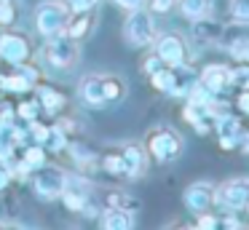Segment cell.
Here are the masks:
<instances>
[{"mask_svg": "<svg viewBox=\"0 0 249 230\" xmlns=\"http://www.w3.org/2000/svg\"><path fill=\"white\" fill-rule=\"evenodd\" d=\"M78 59H81V46L70 35H65V32L46 37L43 48H40V62L49 70H56V72L72 70L78 64Z\"/></svg>", "mask_w": 249, "mask_h": 230, "instance_id": "cell-1", "label": "cell"}, {"mask_svg": "<svg viewBox=\"0 0 249 230\" xmlns=\"http://www.w3.org/2000/svg\"><path fill=\"white\" fill-rule=\"evenodd\" d=\"M156 35H158L156 32V14H150L145 5L129 11V16H126V21H124V40L129 43L131 48L153 46Z\"/></svg>", "mask_w": 249, "mask_h": 230, "instance_id": "cell-2", "label": "cell"}, {"mask_svg": "<svg viewBox=\"0 0 249 230\" xmlns=\"http://www.w3.org/2000/svg\"><path fill=\"white\" fill-rule=\"evenodd\" d=\"M67 19H70V8H67L65 0H43V3H38L35 11H33L35 32L43 35V37L65 32Z\"/></svg>", "mask_w": 249, "mask_h": 230, "instance_id": "cell-3", "label": "cell"}, {"mask_svg": "<svg viewBox=\"0 0 249 230\" xmlns=\"http://www.w3.org/2000/svg\"><path fill=\"white\" fill-rule=\"evenodd\" d=\"M145 150L158 163H172V160H177L182 155V137L169 126H158L147 134Z\"/></svg>", "mask_w": 249, "mask_h": 230, "instance_id": "cell-4", "label": "cell"}, {"mask_svg": "<svg viewBox=\"0 0 249 230\" xmlns=\"http://www.w3.org/2000/svg\"><path fill=\"white\" fill-rule=\"evenodd\" d=\"M30 185H33L35 198H40V201H59L62 190H65V185H67V171L62 169V166L43 163L40 169L33 171Z\"/></svg>", "mask_w": 249, "mask_h": 230, "instance_id": "cell-5", "label": "cell"}, {"mask_svg": "<svg viewBox=\"0 0 249 230\" xmlns=\"http://www.w3.org/2000/svg\"><path fill=\"white\" fill-rule=\"evenodd\" d=\"M33 56V40H30L27 32L22 30H14V27H6V30L0 32V59L3 64H17L27 62Z\"/></svg>", "mask_w": 249, "mask_h": 230, "instance_id": "cell-6", "label": "cell"}, {"mask_svg": "<svg viewBox=\"0 0 249 230\" xmlns=\"http://www.w3.org/2000/svg\"><path fill=\"white\" fill-rule=\"evenodd\" d=\"M153 51L161 56L163 64H169V67H182V64H188V40H185L179 32H161V35H156V40H153Z\"/></svg>", "mask_w": 249, "mask_h": 230, "instance_id": "cell-7", "label": "cell"}, {"mask_svg": "<svg viewBox=\"0 0 249 230\" xmlns=\"http://www.w3.org/2000/svg\"><path fill=\"white\" fill-rule=\"evenodd\" d=\"M214 203L222 206L225 212H241L249 203V179L247 177H236L228 179L225 185L214 187Z\"/></svg>", "mask_w": 249, "mask_h": 230, "instance_id": "cell-8", "label": "cell"}, {"mask_svg": "<svg viewBox=\"0 0 249 230\" xmlns=\"http://www.w3.org/2000/svg\"><path fill=\"white\" fill-rule=\"evenodd\" d=\"M91 193H94L91 179H86L83 174H67V185H65V190H62L59 201L65 203L67 212L81 214L83 206L91 201Z\"/></svg>", "mask_w": 249, "mask_h": 230, "instance_id": "cell-9", "label": "cell"}, {"mask_svg": "<svg viewBox=\"0 0 249 230\" xmlns=\"http://www.w3.org/2000/svg\"><path fill=\"white\" fill-rule=\"evenodd\" d=\"M118 147H121V158H124V179L145 177L147 166H150V155H147L145 144L126 142V144H118Z\"/></svg>", "mask_w": 249, "mask_h": 230, "instance_id": "cell-10", "label": "cell"}, {"mask_svg": "<svg viewBox=\"0 0 249 230\" xmlns=\"http://www.w3.org/2000/svg\"><path fill=\"white\" fill-rule=\"evenodd\" d=\"M182 203L190 214L209 212L214 206V185H209V182H193L190 187H185Z\"/></svg>", "mask_w": 249, "mask_h": 230, "instance_id": "cell-11", "label": "cell"}, {"mask_svg": "<svg viewBox=\"0 0 249 230\" xmlns=\"http://www.w3.org/2000/svg\"><path fill=\"white\" fill-rule=\"evenodd\" d=\"M198 83L204 86L206 91H212L214 96H222L233 86L231 67H228V64H206L198 72Z\"/></svg>", "mask_w": 249, "mask_h": 230, "instance_id": "cell-12", "label": "cell"}, {"mask_svg": "<svg viewBox=\"0 0 249 230\" xmlns=\"http://www.w3.org/2000/svg\"><path fill=\"white\" fill-rule=\"evenodd\" d=\"M35 99L40 102V110H43L46 115H51V118H56L59 112H65L67 105H70V96H67L65 91L56 88V86L43 83V80L35 86Z\"/></svg>", "mask_w": 249, "mask_h": 230, "instance_id": "cell-13", "label": "cell"}, {"mask_svg": "<svg viewBox=\"0 0 249 230\" xmlns=\"http://www.w3.org/2000/svg\"><path fill=\"white\" fill-rule=\"evenodd\" d=\"M78 99L91 110H105V91H102V75L99 72H89L78 80Z\"/></svg>", "mask_w": 249, "mask_h": 230, "instance_id": "cell-14", "label": "cell"}, {"mask_svg": "<svg viewBox=\"0 0 249 230\" xmlns=\"http://www.w3.org/2000/svg\"><path fill=\"white\" fill-rule=\"evenodd\" d=\"M214 134L222 150H233V147H238V139L244 134V121L236 118L233 112H225V115H220L214 121Z\"/></svg>", "mask_w": 249, "mask_h": 230, "instance_id": "cell-15", "label": "cell"}, {"mask_svg": "<svg viewBox=\"0 0 249 230\" xmlns=\"http://www.w3.org/2000/svg\"><path fill=\"white\" fill-rule=\"evenodd\" d=\"M94 24H97V8H86V11H70V19L65 24V35H70L72 40H86L91 35Z\"/></svg>", "mask_w": 249, "mask_h": 230, "instance_id": "cell-16", "label": "cell"}, {"mask_svg": "<svg viewBox=\"0 0 249 230\" xmlns=\"http://www.w3.org/2000/svg\"><path fill=\"white\" fill-rule=\"evenodd\" d=\"M97 201L102 203V209H124V212H129V214H137L142 209V203L126 190H105Z\"/></svg>", "mask_w": 249, "mask_h": 230, "instance_id": "cell-17", "label": "cell"}, {"mask_svg": "<svg viewBox=\"0 0 249 230\" xmlns=\"http://www.w3.org/2000/svg\"><path fill=\"white\" fill-rule=\"evenodd\" d=\"M99 225L105 230H129V228H134V214L124 212V209H102Z\"/></svg>", "mask_w": 249, "mask_h": 230, "instance_id": "cell-18", "label": "cell"}, {"mask_svg": "<svg viewBox=\"0 0 249 230\" xmlns=\"http://www.w3.org/2000/svg\"><path fill=\"white\" fill-rule=\"evenodd\" d=\"M102 91H105V102H107V107L110 105H118V102H124L126 99V80L121 78V75H115V72H105L102 75Z\"/></svg>", "mask_w": 249, "mask_h": 230, "instance_id": "cell-19", "label": "cell"}, {"mask_svg": "<svg viewBox=\"0 0 249 230\" xmlns=\"http://www.w3.org/2000/svg\"><path fill=\"white\" fill-rule=\"evenodd\" d=\"M65 153H70V158H72V163L78 166V171H86V169H91V166H97L94 150H89L86 144H83L81 139H75V137L70 139V144H67Z\"/></svg>", "mask_w": 249, "mask_h": 230, "instance_id": "cell-20", "label": "cell"}, {"mask_svg": "<svg viewBox=\"0 0 249 230\" xmlns=\"http://www.w3.org/2000/svg\"><path fill=\"white\" fill-rule=\"evenodd\" d=\"M97 166L105 171V174L124 179V158H121V147L102 150V155H97Z\"/></svg>", "mask_w": 249, "mask_h": 230, "instance_id": "cell-21", "label": "cell"}, {"mask_svg": "<svg viewBox=\"0 0 249 230\" xmlns=\"http://www.w3.org/2000/svg\"><path fill=\"white\" fill-rule=\"evenodd\" d=\"M0 91L3 94H27V91H33V83L19 70H11V72L0 70Z\"/></svg>", "mask_w": 249, "mask_h": 230, "instance_id": "cell-22", "label": "cell"}, {"mask_svg": "<svg viewBox=\"0 0 249 230\" xmlns=\"http://www.w3.org/2000/svg\"><path fill=\"white\" fill-rule=\"evenodd\" d=\"M179 14L190 21H198L212 16V8H214V0H177Z\"/></svg>", "mask_w": 249, "mask_h": 230, "instance_id": "cell-23", "label": "cell"}, {"mask_svg": "<svg viewBox=\"0 0 249 230\" xmlns=\"http://www.w3.org/2000/svg\"><path fill=\"white\" fill-rule=\"evenodd\" d=\"M222 35V27L217 24V21H209V16L206 19H198L193 21V37L196 43H201V46H209V43H217Z\"/></svg>", "mask_w": 249, "mask_h": 230, "instance_id": "cell-24", "label": "cell"}, {"mask_svg": "<svg viewBox=\"0 0 249 230\" xmlns=\"http://www.w3.org/2000/svg\"><path fill=\"white\" fill-rule=\"evenodd\" d=\"M19 158L24 160V163H30V169H40L43 163H49V153H46L43 144H35V142H27L22 150H19Z\"/></svg>", "mask_w": 249, "mask_h": 230, "instance_id": "cell-25", "label": "cell"}, {"mask_svg": "<svg viewBox=\"0 0 249 230\" xmlns=\"http://www.w3.org/2000/svg\"><path fill=\"white\" fill-rule=\"evenodd\" d=\"M67 144H70V137H67L65 131H62L56 123H51V134H49V139H46V153H51V155H62L67 150Z\"/></svg>", "mask_w": 249, "mask_h": 230, "instance_id": "cell-26", "label": "cell"}, {"mask_svg": "<svg viewBox=\"0 0 249 230\" xmlns=\"http://www.w3.org/2000/svg\"><path fill=\"white\" fill-rule=\"evenodd\" d=\"M40 102L35 99V96H24L22 102L17 105V121H24V123H30V121H35V118H40Z\"/></svg>", "mask_w": 249, "mask_h": 230, "instance_id": "cell-27", "label": "cell"}, {"mask_svg": "<svg viewBox=\"0 0 249 230\" xmlns=\"http://www.w3.org/2000/svg\"><path fill=\"white\" fill-rule=\"evenodd\" d=\"M27 128H30V142L46 144V139H49V134H51V123H46V121H40V118H35V121L27 123Z\"/></svg>", "mask_w": 249, "mask_h": 230, "instance_id": "cell-28", "label": "cell"}, {"mask_svg": "<svg viewBox=\"0 0 249 230\" xmlns=\"http://www.w3.org/2000/svg\"><path fill=\"white\" fill-rule=\"evenodd\" d=\"M14 70H19V72H22L24 78H27L30 83H33V88H35V86L40 83V80H43V70H40L38 64H33V62H30V59H27V62H22V64H17V67H14Z\"/></svg>", "mask_w": 249, "mask_h": 230, "instance_id": "cell-29", "label": "cell"}, {"mask_svg": "<svg viewBox=\"0 0 249 230\" xmlns=\"http://www.w3.org/2000/svg\"><path fill=\"white\" fill-rule=\"evenodd\" d=\"M231 16L238 24H249V0H231Z\"/></svg>", "mask_w": 249, "mask_h": 230, "instance_id": "cell-30", "label": "cell"}, {"mask_svg": "<svg viewBox=\"0 0 249 230\" xmlns=\"http://www.w3.org/2000/svg\"><path fill=\"white\" fill-rule=\"evenodd\" d=\"M17 24V3H0V27Z\"/></svg>", "mask_w": 249, "mask_h": 230, "instance_id": "cell-31", "label": "cell"}, {"mask_svg": "<svg viewBox=\"0 0 249 230\" xmlns=\"http://www.w3.org/2000/svg\"><path fill=\"white\" fill-rule=\"evenodd\" d=\"M196 228L214 230V228H220V217H217V214H209V212H201V214H196Z\"/></svg>", "mask_w": 249, "mask_h": 230, "instance_id": "cell-32", "label": "cell"}, {"mask_svg": "<svg viewBox=\"0 0 249 230\" xmlns=\"http://www.w3.org/2000/svg\"><path fill=\"white\" fill-rule=\"evenodd\" d=\"M30 177H33V169H30V163H24L22 158L14 163V169H11V179L14 182H30Z\"/></svg>", "mask_w": 249, "mask_h": 230, "instance_id": "cell-33", "label": "cell"}, {"mask_svg": "<svg viewBox=\"0 0 249 230\" xmlns=\"http://www.w3.org/2000/svg\"><path fill=\"white\" fill-rule=\"evenodd\" d=\"M145 5L150 14H169L177 5V0H145Z\"/></svg>", "mask_w": 249, "mask_h": 230, "instance_id": "cell-34", "label": "cell"}, {"mask_svg": "<svg viewBox=\"0 0 249 230\" xmlns=\"http://www.w3.org/2000/svg\"><path fill=\"white\" fill-rule=\"evenodd\" d=\"M158 67H163V62H161V56H158L156 51H150L145 59H142V72L145 75H153Z\"/></svg>", "mask_w": 249, "mask_h": 230, "instance_id": "cell-35", "label": "cell"}, {"mask_svg": "<svg viewBox=\"0 0 249 230\" xmlns=\"http://www.w3.org/2000/svg\"><path fill=\"white\" fill-rule=\"evenodd\" d=\"M70 11H86V8H97L102 0H65Z\"/></svg>", "mask_w": 249, "mask_h": 230, "instance_id": "cell-36", "label": "cell"}, {"mask_svg": "<svg viewBox=\"0 0 249 230\" xmlns=\"http://www.w3.org/2000/svg\"><path fill=\"white\" fill-rule=\"evenodd\" d=\"M118 8H124V11H134V8H142L145 5V0H113Z\"/></svg>", "mask_w": 249, "mask_h": 230, "instance_id": "cell-37", "label": "cell"}, {"mask_svg": "<svg viewBox=\"0 0 249 230\" xmlns=\"http://www.w3.org/2000/svg\"><path fill=\"white\" fill-rule=\"evenodd\" d=\"M11 171H8L6 169V166H0V193H3V190H8V185H11Z\"/></svg>", "mask_w": 249, "mask_h": 230, "instance_id": "cell-38", "label": "cell"}, {"mask_svg": "<svg viewBox=\"0 0 249 230\" xmlns=\"http://www.w3.org/2000/svg\"><path fill=\"white\" fill-rule=\"evenodd\" d=\"M238 147H241V153H249V126H244V134H241V139H238Z\"/></svg>", "mask_w": 249, "mask_h": 230, "instance_id": "cell-39", "label": "cell"}, {"mask_svg": "<svg viewBox=\"0 0 249 230\" xmlns=\"http://www.w3.org/2000/svg\"><path fill=\"white\" fill-rule=\"evenodd\" d=\"M0 228H8V222H3V219H0Z\"/></svg>", "mask_w": 249, "mask_h": 230, "instance_id": "cell-40", "label": "cell"}, {"mask_svg": "<svg viewBox=\"0 0 249 230\" xmlns=\"http://www.w3.org/2000/svg\"><path fill=\"white\" fill-rule=\"evenodd\" d=\"M0 3H14V0H0Z\"/></svg>", "mask_w": 249, "mask_h": 230, "instance_id": "cell-41", "label": "cell"}, {"mask_svg": "<svg viewBox=\"0 0 249 230\" xmlns=\"http://www.w3.org/2000/svg\"><path fill=\"white\" fill-rule=\"evenodd\" d=\"M0 70H3V59H0Z\"/></svg>", "mask_w": 249, "mask_h": 230, "instance_id": "cell-42", "label": "cell"}, {"mask_svg": "<svg viewBox=\"0 0 249 230\" xmlns=\"http://www.w3.org/2000/svg\"><path fill=\"white\" fill-rule=\"evenodd\" d=\"M247 209H249V203H247Z\"/></svg>", "mask_w": 249, "mask_h": 230, "instance_id": "cell-43", "label": "cell"}]
</instances>
